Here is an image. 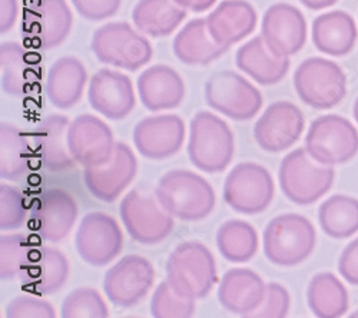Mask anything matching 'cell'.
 <instances>
[{"label": "cell", "instance_id": "obj_31", "mask_svg": "<svg viewBox=\"0 0 358 318\" xmlns=\"http://www.w3.org/2000/svg\"><path fill=\"white\" fill-rule=\"evenodd\" d=\"M357 24L341 10L320 15L313 23V42L315 48L330 56L350 53L357 42Z\"/></svg>", "mask_w": 358, "mask_h": 318}, {"label": "cell", "instance_id": "obj_36", "mask_svg": "<svg viewBox=\"0 0 358 318\" xmlns=\"http://www.w3.org/2000/svg\"><path fill=\"white\" fill-rule=\"evenodd\" d=\"M31 148L26 135L15 125L0 124V178L20 180L29 168Z\"/></svg>", "mask_w": 358, "mask_h": 318}, {"label": "cell", "instance_id": "obj_37", "mask_svg": "<svg viewBox=\"0 0 358 318\" xmlns=\"http://www.w3.org/2000/svg\"><path fill=\"white\" fill-rule=\"evenodd\" d=\"M32 252V244L24 234L0 237V278L2 281L17 280L26 270Z\"/></svg>", "mask_w": 358, "mask_h": 318}, {"label": "cell", "instance_id": "obj_7", "mask_svg": "<svg viewBox=\"0 0 358 318\" xmlns=\"http://www.w3.org/2000/svg\"><path fill=\"white\" fill-rule=\"evenodd\" d=\"M294 88L306 105L331 109L345 98L347 76L333 61L308 57L294 73Z\"/></svg>", "mask_w": 358, "mask_h": 318}, {"label": "cell", "instance_id": "obj_42", "mask_svg": "<svg viewBox=\"0 0 358 318\" xmlns=\"http://www.w3.org/2000/svg\"><path fill=\"white\" fill-rule=\"evenodd\" d=\"M8 318H55V308L32 296L15 297L6 307Z\"/></svg>", "mask_w": 358, "mask_h": 318}, {"label": "cell", "instance_id": "obj_35", "mask_svg": "<svg viewBox=\"0 0 358 318\" xmlns=\"http://www.w3.org/2000/svg\"><path fill=\"white\" fill-rule=\"evenodd\" d=\"M320 225L327 236L344 240L358 231V199L333 195L322 202L318 212Z\"/></svg>", "mask_w": 358, "mask_h": 318}, {"label": "cell", "instance_id": "obj_17", "mask_svg": "<svg viewBox=\"0 0 358 318\" xmlns=\"http://www.w3.org/2000/svg\"><path fill=\"white\" fill-rule=\"evenodd\" d=\"M136 157L127 143L117 142L112 158L101 165L85 168L83 182L96 199L113 202L136 177Z\"/></svg>", "mask_w": 358, "mask_h": 318}, {"label": "cell", "instance_id": "obj_12", "mask_svg": "<svg viewBox=\"0 0 358 318\" xmlns=\"http://www.w3.org/2000/svg\"><path fill=\"white\" fill-rule=\"evenodd\" d=\"M75 247L86 264L105 267L122 252L121 226L105 212H89L82 218L76 231Z\"/></svg>", "mask_w": 358, "mask_h": 318}, {"label": "cell", "instance_id": "obj_11", "mask_svg": "<svg viewBox=\"0 0 358 318\" xmlns=\"http://www.w3.org/2000/svg\"><path fill=\"white\" fill-rule=\"evenodd\" d=\"M119 214L131 238L143 245L162 243L173 229V217L161 205L158 198L138 189L124 196Z\"/></svg>", "mask_w": 358, "mask_h": 318}, {"label": "cell", "instance_id": "obj_49", "mask_svg": "<svg viewBox=\"0 0 358 318\" xmlns=\"http://www.w3.org/2000/svg\"><path fill=\"white\" fill-rule=\"evenodd\" d=\"M351 317H352V318H355V317H358V310H357V311H355V312H352V314H351Z\"/></svg>", "mask_w": 358, "mask_h": 318}, {"label": "cell", "instance_id": "obj_14", "mask_svg": "<svg viewBox=\"0 0 358 318\" xmlns=\"http://www.w3.org/2000/svg\"><path fill=\"white\" fill-rule=\"evenodd\" d=\"M306 128L303 110L288 101H278L268 106L254 127L258 147L266 152L278 154L289 150L301 138Z\"/></svg>", "mask_w": 358, "mask_h": 318}, {"label": "cell", "instance_id": "obj_20", "mask_svg": "<svg viewBox=\"0 0 358 318\" xmlns=\"http://www.w3.org/2000/svg\"><path fill=\"white\" fill-rule=\"evenodd\" d=\"M185 140V124L178 115H157L136 124L134 143L148 159H166L181 151Z\"/></svg>", "mask_w": 358, "mask_h": 318}, {"label": "cell", "instance_id": "obj_2", "mask_svg": "<svg viewBox=\"0 0 358 318\" xmlns=\"http://www.w3.org/2000/svg\"><path fill=\"white\" fill-rule=\"evenodd\" d=\"M166 280L178 294L205 298L217 282L214 255L199 241L179 244L168 256Z\"/></svg>", "mask_w": 358, "mask_h": 318}, {"label": "cell", "instance_id": "obj_43", "mask_svg": "<svg viewBox=\"0 0 358 318\" xmlns=\"http://www.w3.org/2000/svg\"><path fill=\"white\" fill-rule=\"evenodd\" d=\"M76 12L92 22H99L115 16L122 5V0H71Z\"/></svg>", "mask_w": 358, "mask_h": 318}, {"label": "cell", "instance_id": "obj_34", "mask_svg": "<svg viewBox=\"0 0 358 318\" xmlns=\"http://www.w3.org/2000/svg\"><path fill=\"white\" fill-rule=\"evenodd\" d=\"M217 245L228 261L235 264L248 263L258 252V234L251 224L241 219H229L218 229Z\"/></svg>", "mask_w": 358, "mask_h": 318}, {"label": "cell", "instance_id": "obj_48", "mask_svg": "<svg viewBox=\"0 0 358 318\" xmlns=\"http://www.w3.org/2000/svg\"><path fill=\"white\" fill-rule=\"evenodd\" d=\"M354 118H355V121L358 122V98H357V101H355V103H354Z\"/></svg>", "mask_w": 358, "mask_h": 318}, {"label": "cell", "instance_id": "obj_30", "mask_svg": "<svg viewBox=\"0 0 358 318\" xmlns=\"http://www.w3.org/2000/svg\"><path fill=\"white\" fill-rule=\"evenodd\" d=\"M227 50L214 41L202 17L188 22L173 39V55L185 65H210Z\"/></svg>", "mask_w": 358, "mask_h": 318}, {"label": "cell", "instance_id": "obj_24", "mask_svg": "<svg viewBox=\"0 0 358 318\" xmlns=\"http://www.w3.org/2000/svg\"><path fill=\"white\" fill-rule=\"evenodd\" d=\"M138 94L142 105L149 110L175 109L185 98V83L173 68L154 65L139 75Z\"/></svg>", "mask_w": 358, "mask_h": 318}, {"label": "cell", "instance_id": "obj_45", "mask_svg": "<svg viewBox=\"0 0 358 318\" xmlns=\"http://www.w3.org/2000/svg\"><path fill=\"white\" fill-rule=\"evenodd\" d=\"M17 0H0V34L5 35L17 19Z\"/></svg>", "mask_w": 358, "mask_h": 318}, {"label": "cell", "instance_id": "obj_27", "mask_svg": "<svg viewBox=\"0 0 358 318\" xmlns=\"http://www.w3.org/2000/svg\"><path fill=\"white\" fill-rule=\"evenodd\" d=\"M235 64L264 86L280 83L289 71V59L274 55L262 36H257L236 50Z\"/></svg>", "mask_w": 358, "mask_h": 318}, {"label": "cell", "instance_id": "obj_38", "mask_svg": "<svg viewBox=\"0 0 358 318\" xmlns=\"http://www.w3.org/2000/svg\"><path fill=\"white\" fill-rule=\"evenodd\" d=\"M62 318H106L109 310L102 296L94 288L80 287L72 291L61 307Z\"/></svg>", "mask_w": 358, "mask_h": 318}, {"label": "cell", "instance_id": "obj_3", "mask_svg": "<svg viewBox=\"0 0 358 318\" xmlns=\"http://www.w3.org/2000/svg\"><path fill=\"white\" fill-rule=\"evenodd\" d=\"M235 154V139L228 124L217 115L201 110L191 121L188 157L195 168L220 173L228 168Z\"/></svg>", "mask_w": 358, "mask_h": 318}, {"label": "cell", "instance_id": "obj_33", "mask_svg": "<svg viewBox=\"0 0 358 318\" xmlns=\"http://www.w3.org/2000/svg\"><path fill=\"white\" fill-rule=\"evenodd\" d=\"M307 298L311 311L320 318H337L348 311L347 288L331 273H320L313 277Z\"/></svg>", "mask_w": 358, "mask_h": 318}, {"label": "cell", "instance_id": "obj_1", "mask_svg": "<svg viewBox=\"0 0 358 318\" xmlns=\"http://www.w3.org/2000/svg\"><path fill=\"white\" fill-rule=\"evenodd\" d=\"M157 198L172 217L187 222L205 219L215 208L210 182L185 169L166 172L158 182Z\"/></svg>", "mask_w": 358, "mask_h": 318}, {"label": "cell", "instance_id": "obj_47", "mask_svg": "<svg viewBox=\"0 0 358 318\" xmlns=\"http://www.w3.org/2000/svg\"><path fill=\"white\" fill-rule=\"evenodd\" d=\"M300 2L311 10H321L336 5L338 0H300Z\"/></svg>", "mask_w": 358, "mask_h": 318}, {"label": "cell", "instance_id": "obj_13", "mask_svg": "<svg viewBox=\"0 0 358 318\" xmlns=\"http://www.w3.org/2000/svg\"><path fill=\"white\" fill-rule=\"evenodd\" d=\"M154 281L155 270L146 258L127 255L105 274L103 291L113 305L131 308L146 298Z\"/></svg>", "mask_w": 358, "mask_h": 318}, {"label": "cell", "instance_id": "obj_44", "mask_svg": "<svg viewBox=\"0 0 358 318\" xmlns=\"http://www.w3.org/2000/svg\"><path fill=\"white\" fill-rule=\"evenodd\" d=\"M338 271L350 284L358 285V238L344 248L338 261Z\"/></svg>", "mask_w": 358, "mask_h": 318}, {"label": "cell", "instance_id": "obj_29", "mask_svg": "<svg viewBox=\"0 0 358 318\" xmlns=\"http://www.w3.org/2000/svg\"><path fill=\"white\" fill-rule=\"evenodd\" d=\"M39 72L31 55L17 42L0 45V85L9 96H23L38 83Z\"/></svg>", "mask_w": 358, "mask_h": 318}, {"label": "cell", "instance_id": "obj_41", "mask_svg": "<svg viewBox=\"0 0 358 318\" xmlns=\"http://www.w3.org/2000/svg\"><path fill=\"white\" fill-rule=\"evenodd\" d=\"M291 297L287 288L278 282H270L265 288L262 303L245 318H284L288 315Z\"/></svg>", "mask_w": 358, "mask_h": 318}, {"label": "cell", "instance_id": "obj_15", "mask_svg": "<svg viewBox=\"0 0 358 318\" xmlns=\"http://www.w3.org/2000/svg\"><path fill=\"white\" fill-rule=\"evenodd\" d=\"M73 16L66 0H32L24 15V31L36 48L55 49L69 36Z\"/></svg>", "mask_w": 358, "mask_h": 318}, {"label": "cell", "instance_id": "obj_26", "mask_svg": "<svg viewBox=\"0 0 358 318\" xmlns=\"http://www.w3.org/2000/svg\"><path fill=\"white\" fill-rule=\"evenodd\" d=\"M87 82V72L75 56L57 59L48 72L45 94L48 101L59 109H71L82 98Z\"/></svg>", "mask_w": 358, "mask_h": 318}, {"label": "cell", "instance_id": "obj_32", "mask_svg": "<svg viewBox=\"0 0 358 318\" xmlns=\"http://www.w3.org/2000/svg\"><path fill=\"white\" fill-rule=\"evenodd\" d=\"M187 17V10L173 0H139L132 20L139 31L152 38L172 35Z\"/></svg>", "mask_w": 358, "mask_h": 318}, {"label": "cell", "instance_id": "obj_4", "mask_svg": "<svg viewBox=\"0 0 358 318\" xmlns=\"http://www.w3.org/2000/svg\"><path fill=\"white\" fill-rule=\"evenodd\" d=\"M317 243L315 228L300 214L273 218L264 231V254L278 267H295L313 254Z\"/></svg>", "mask_w": 358, "mask_h": 318}, {"label": "cell", "instance_id": "obj_25", "mask_svg": "<svg viewBox=\"0 0 358 318\" xmlns=\"http://www.w3.org/2000/svg\"><path fill=\"white\" fill-rule=\"evenodd\" d=\"M265 288L262 278L252 270L232 268L221 280L218 300L227 311L245 317L262 303Z\"/></svg>", "mask_w": 358, "mask_h": 318}, {"label": "cell", "instance_id": "obj_6", "mask_svg": "<svg viewBox=\"0 0 358 318\" xmlns=\"http://www.w3.org/2000/svg\"><path fill=\"white\" fill-rule=\"evenodd\" d=\"M91 48L99 62L131 72L146 65L154 55L151 42L127 22H110L98 27Z\"/></svg>", "mask_w": 358, "mask_h": 318}, {"label": "cell", "instance_id": "obj_16", "mask_svg": "<svg viewBox=\"0 0 358 318\" xmlns=\"http://www.w3.org/2000/svg\"><path fill=\"white\" fill-rule=\"evenodd\" d=\"M261 36L274 55L289 57L300 52L307 42L306 17L292 5H273L264 13Z\"/></svg>", "mask_w": 358, "mask_h": 318}, {"label": "cell", "instance_id": "obj_10", "mask_svg": "<svg viewBox=\"0 0 358 318\" xmlns=\"http://www.w3.org/2000/svg\"><path fill=\"white\" fill-rule=\"evenodd\" d=\"M306 150L322 165H341L358 152V131L338 115H324L313 121L307 136Z\"/></svg>", "mask_w": 358, "mask_h": 318}, {"label": "cell", "instance_id": "obj_40", "mask_svg": "<svg viewBox=\"0 0 358 318\" xmlns=\"http://www.w3.org/2000/svg\"><path fill=\"white\" fill-rule=\"evenodd\" d=\"M27 217L24 195L10 185H0V229H19Z\"/></svg>", "mask_w": 358, "mask_h": 318}, {"label": "cell", "instance_id": "obj_23", "mask_svg": "<svg viewBox=\"0 0 358 318\" xmlns=\"http://www.w3.org/2000/svg\"><path fill=\"white\" fill-rule=\"evenodd\" d=\"M206 23L214 41L228 49L255 31L258 16L245 0H224L208 15Z\"/></svg>", "mask_w": 358, "mask_h": 318}, {"label": "cell", "instance_id": "obj_9", "mask_svg": "<svg viewBox=\"0 0 358 318\" xmlns=\"http://www.w3.org/2000/svg\"><path fill=\"white\" fill-rule=\"evenodd\" d=\"M205 99L213 109L234 121H250L262 108L261 92L234 71H221L208 79Z\"/></svg>", "mask_w": 358, "mask_h": 318}, {"label": "cell", "instance_id": "obj_39", "mask_svg": "<svg viewBox=\"0 0 358 318\" xmlns=\"http://www.w3.org/2000/svg\"><path fill=\"white\" fill-rule=\"evenodd\" d=\"M195 312V300L178 294L166 281L161 282L151 300V314L155 318H189Z\"/></svg>", "mask_w": 358, "mask_h": 318}, {"label": "cell", "instance_id": "obj_5", "mask_svg": "<svg viewBox=\"0 0 358 318\" xmlns=\"http://www.w3.org/2000/svg\"><path fill=\"white\" fill-rule=\"evenodd\" d=\"M334 178V168L317 162L304 148L289 152L278 173L282 194L298 205L314 204L331 189Z\"/></svg>", "mask_w": 358, "mask_h": 318}, {"label": "cell", "instance_id": "obj_19", "mask_svg": "<svg viewBox=\"0 0 358 318\" xmlns=\"http://www.w3.org/2000/svg\"><path fill=\"white\" fill-rule=\"evenodd\" d=\"M110 128L94 115H80L68 128V148L83 168L106 164L115 151Z\"/></svg>", "mask_w": 358, "mask_h": 318}, {"label": "cell", "instance_id": "obj_28", "mask_svg": "<svg viewBox=\"0 0 358 318\" xmlns=\"http://www.w3.org/2000/svg\"><path fill=\"white\" fill-rule=\"evenodd\" d=\"M69 120L65 115L52 113L35 129L36 150L42 165L52 172H62L75 165L68 148Z\"/></svg>", "mask_w": 358, "mask_h": 318}, {"label": "cell", "instance_id": "obj_8", "mask_svg": "<svg viewBox=\"0 0 358 318\" xmlns=\"http://www.w3.org/2000/svg\"><path fill=\"white\" fill-rule=\"evenodd\" d=\"M275 185L266 168L243 162L232 168L224 184V199L236 212L257 215L271 205Z\"/></svg>", "mask_w": 358, "mask_h": 318}, {"label": "cell", "instance_id": "obj_46", "mask_svg": "<svg viewBox=\"0 0 358 318\" xmlns=\"http://www.w3.org/2000/svg\"><path fill=\"white\" fill-rule=\"evenodd\" d=\"M176 5L184 8L185 10L194 12V13H202L210 10L215 3L217 0H173Z\"/></svg>", "mask_w": 358, "mask_h": 318}, {"label": "cell", "instance_id": "obj_18", "mask_svg": "<svg viewBox=\"0 0 358 318\" xmlns=\"http://www.w3.org/2000/svg\"><path fill=\"white\" fill-rule=\"evenodd\" d=\"M75 198L64 189H48L32 204L31 219L36 234L48 243H61L78 219Z\"/></svg>", "mask_w": 358, "mask_h": 318}, {"label": "cell", "instance_id": "obj_21", "mask_svg": "<svg viewBox=\"0 0 358 318\" xmlns=\"http://www.w3.org/2000/svg\"><path fill=\"white\" fill-rule=\"evenodd\" d=\"M87 101L102 117L125 120L136 105L132 80L121 72L101 69L89 82Z\"/></svg>", "mask_w": 358, "mask_h": 318}, {"label": "cell", "instance_id": "obj_22", "mask_svg": "<svg viewBox=\"0 0 358 318\" xmlns=\"http://www.w3.org/2000/svg\"><path fill=\"white\" fill-rule=\"evenodd\" d=\"M68 277V258L59 250L41 247L32 250L26 270L19 280L24 290L41 296H50L61 290L66 284Z\"/></svg>", "mask_w": 358, "mask_h": 318}]
</instances>
